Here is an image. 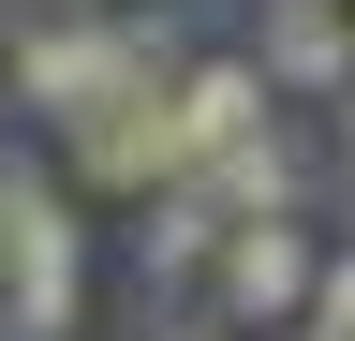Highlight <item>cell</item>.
<instances>
[{
  "label": "cell",
  "instance_id": "obj_9",
  "mask_svg": "<svg viewBox=\"0 0 355 341\" xmlns=\"http://www.w3.org/2000/svg\"><path fill=\"white\" fill-rule=\"evenodd\" d=\"M89 15H119V0H15V30H89Z\"/></svg>",
  "mask_w": 355,
  "mask_h": 341
},
{
  "label": "cell",
  "instance_id": "obj_8",
  "mask_svg": "<svg viewBox=\"0 0 355 341\" xmlns=\"http://www.w3.org/2000/svg\"><path fill=\"white\" fill-rule=\"evenodd\" d=\"M311 326H326V341H355V252H326V282H311Z\"/></svg>",
  "mask_w": 355,
  "mask_h": 341
},
{
  "label": "cell",
  "instance_id": "obj_3",
  "mask_svg": "<svg viewBox=\"0 0 355 341\" xmlns=\"http://www.w3.org/2000/svg\"><path fill=\"white\" fill-rule=\"evenodd\" d=\"M311 282H326V252H311V223H296V208H282V223H237V238H222V267H207V297H222V326H296L311 312Z\"/></svg>",
  "mask_w": 355,
  "mask_h": 341
},
{
  "label": "cell",
  "instance_id": "obj_6",
  "mask_svg": "<svg viewBox=\"0 0 355 341\" xmlns=\"http://www.w3.org/2000/svg\"><path fill=\"white\" fill-rule=\"evenodd\" d=\"M193 178L222 193V223H282V208L311 193V163H296V134H237V149H207Z\"/></svg>",
  "mask_w": 355,
  "mask_h": 341
},
{
  "label": "cell",
  "instance_id": "obj_11",
  "mask_svg": "<svg viewBox=\"0 0 355 341\" xmlns=\"http://www.w3.org/2000/svg\"><path fill=\"white\" fill-rule=\"evenodd\" d=\"M163 341H237V326H163Z\"/></svg>",
  "mask_w": 355,
  "mask_h": 341
},
{
  "label": "cell",
  "instance_id": "obj_4",
  "mask_svg": "<svg viewBox=\"0 0 355 341\" xmlns=\"http://www.w3.org/2000/svg\"><path fill=\"white\" fill-rule=\"evenodd\" d=\"M266 104H282V74H266V60H193V74H178V149H237V134H266Z\"/></svg>",
  "mask_w": 355,
  "mask_h": 341
},
{
  "label": "cell",
  "instance_id": "obj_5",
  "mask_svg": "<svg viewBox=\"0 0 355 341\" xmlns=\"http://www.w3.org/2000/svg\"><path fill=\"white\" fill-rule=\"evenodd\" d=\"M252 15H266V74H282V90H355V30L326 15V0H252Z\"/></svg>",
  "mask_w": 355,
  "mask_h": 341
},
{
  "label": "cell",
  "instance_id": "obj_2",
  "mask_svg": "<svg viewBox=\"0 0 355 341\" xmlns=\"http://www.w3.org/2000/svg\"><path fill=\"white\" fill-rule=\"evenodd\" d=\"M178 74H193V60H178ZM178 74H119L104 104L60 119L74 178H104V193H163V178H193V149H178Z\"/></svg>",
  "mask_w": 355,
  "mask_h": 341
},
{
  "label": "cell",
  "instance_id": "obj_10",
  "mask_svg": "<svg viewBox=\"0 0 355 341\" xmlns=\"http://www.w3.org/2000/svg\"><path fill=\"white\" fill-rule=\"evenodd\" d=\"M266 341H326V326H311V312H296V326H266Z\"/></svg>",
  "mask_w": 355,
  "mask_h": 341
},
{
  "label": "cell",
  "instance_id": "obj_12",
  "mask_svg": "<svg viewBox=\"0 0 355 341\" xmlns=\"http://www.w3.org/2000/svg\"><path fill=\"white\" fill-rule=\"evenodd\" d=\"M0 341H15V312H0Z\"/></svg>",
  "mask_w": 355,
  "mask_h": 341
},
{
  "label": "cell",
  "instance_id": "obj_7",
  "mask_svg": "<svg viewBox=\"0 0 355 341\" xmlns=\"http://www.w3.org/2000/svg\"><path fill=\"white\" fill-rule=\"evenodd\" d=\"M222 238H237V223H222V193H207V178H163V193H148V282H163V297H178V282H207V267H222Z\"/></svg>",
  "mask_w": 355,
  "mask_h": 341
},
{
  "label": "cell",
  "instance_id": "obj_1",
  "mask_svg": "<svg viewBox=\"0 0 355 341\" xmlns=\"http://www.w3.org/2000/svg\"><path fill=\"white\" fill-rule=\"evenodd\" d=\"M0 312H15V341H74L89 312V252H74V208L44 193V163H0Z\"/></svg>",
  "mask_w": 355,
  "mask_h": 341
}]
</instances>
